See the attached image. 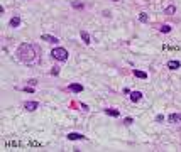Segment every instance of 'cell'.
Instances as JSON below:
<instances>
[{"mask_svg": "<svg viewBox=\"0 0 181 152\" xmlns=\"http://www.w3.org/2000/svg\"><path fill=\"white\" fill-rule=\"evenodd\" d=\"M37 107H39L37 101H27L26 105H24V108H26L27 112H34V110H36Z\"/></svg>", "mask_w": 181, "mask_h": 152, "instance_id": "obj_3", "label": "cell"}, {"mask_svg": "<svg viewBox=\"0 0 181 152\" xmlns=\"http://www.w3.org/2000/svg\"><path fill=\"white\" fill-rule=\"evenodd\" d=\"M68 139L69 140H85L86 137L81 135V134H78V132H71V134H68Z\"/></svg>", "mask_w": 181, "mask_h": 152, "instance_id": "obj_5", "label": "cell"}, {"mask_svg": "<svg viewBox=\"0 0 181 152\" xmlns=\"http://www.w3.org/2000/svg\"><path fill=\"white\" fill-rule=\"evenodd\" d=\"M134 75L137 76V78H141V79H146V78H147V73H144V71H139V69H134Z\"/></svg>", "mask_w": 181, "mask_h": 152, "instance_id": "obj_12", "label": "cell"}, {"mask_svg": "<svg viewBox=\"0 0 181 152\" xmlns=\"http://www.w3.org/2000/svg\"><path fill=\"white\" fill-rule=\"evenodd\" d=\"M19 25H20V17H19V15L12 17V19H10V27L15 29V27H19Z\"/></svg>", "mask_w": 181, "mask_h": 152, "instance_id": "obj_9", "label": "cell"}, {"mask_svg": "<svg viewBox=\"0 0 181 152\" xmlns=\"http://www.w3.org/2000/svg\"><path fill=\"white\" fill-rule=\"evenodd\" d=\"M73 7H75V9H83V3H76V2H75Z\"/></svg>", "mask_w": 181, "mask_h": 152, "instance_id": "obj_20", "label": "cell"}, {"mask_svg": "<svg viewBox=\"0 0 181 152\" xmlns=\"http://www.w3.org/2000/svg\"><path fill=\"white\" fill-rule=\"evenodd\" d=\"M41 39H42V41H46V42H54V44L58 42V37L49 36V34H42V36H41Z\"/></svg>", "mask_w": 181, "mask_h": 152, "instance_id": "obj_7", "label": "cell"}, {"mask_svg": "<svg viewBox=\"0 0 181 152\" xmlns=\"http://www.w3.org/2000/svg\"><path fill=\"white\" fill-rule=\"evenodd\" d=\"M180 66H181L180 61H174V59H173V61H168V68H169V69H178Z\"/></svg>", "mask_w": 181, "mask_h": 152, "instance_id": "obj_11", "label": "cell"}, {"mask_svg": "<svg viewBox=\"0 0 181 152\" xmlns=\"http://www.w3.org/2000/svg\"><path fill=\"white\" fill-rule=\"evenodd\" d=\"M174 12H176V7L174 5H169V7L164 9V14H168V15H171V14H174Z\"/></svg>", "mask_w": 181, "mask_h": 152, "instance_id": "obj_14", "label": "cell"}, {"mask_svg": "<svg viewBox=\"0 0 181 152\" xmlns=\"http://www.w3.org/2000/svg\"><path fill=\"white\" fill-rule=\"evenodd\" d=\"M171 124H180L181 122V115L180 113H173V115H169V118H168Z\"/></svg>", "mask_w": 181, "mask_h": 152, "instance_id": "obj_8", "label": "cell"}, {"mask_svg": "<svg viewBox=\"0 0 181 152\" xmlns=\"http://www.w3.org/2000/svg\"><path fill=\"white\" fill-rule=\"evenodd\" d=\"M132 122H134V120H132L130 117H127V118H124V125H132Z\"/></svg>", "mask_w": 181, "mask_h": 152, "instance_id": "obj_16", "label": "cell"}, {"mask_svg": "<svg viewBox=\"0 0 181 152\" xmlns=\"http://www.w3.org/2000/svg\"><path fill=\"white\" fill-rule=\"evenodd\" d=\"M159 31H161V32H171V25H168V24L161 25V27H159Z\"/></svg>", "mask_w": 181, "mask_h": 152, "instance_id": "obj_15", "label": "cell"}, {"mask_svg": "<svg viewBox=\"0 0 181 152\" xmlns=\"http://www.w3.org/2000/svg\"><path fill=\"white\" fill-rule=\"evenodd\" d=\"M141 98H142V93H141V91H132V93H130V100L134 101V103H135V101H141Z\"/></svg>", "mask_w": 181, "mask_h": 152, "instance_id": "obj_6", "label": "cell"}, {"mask_svg": "<svg viewBox=\"0 0 181 152\" xmlns=\"http://www.w3.org/2000/svg\"><path fill=\"white\" fill-rule=\"evenodd\" d=\"M51 75L52 76H58V75H59V68H56V66H54V68L51 69Z\"/></svg>", "mask_w": 181, "mask_h": 152, "instance_id": "obj_17", "label": "cell"}, {"mask_svg": "<svg viewBox=\"0 0 181 152\" xmlns=\"http://www.w3.org/2000/svg\"><path fill=\"white\" fill-rule=\"evenodd\" d=\"M24 91H27V93H34V90H32V88H27V86L24 88Z\"/></svg>", "mask_w": 181, "mask_h": 152, "instance_id": "obj_21", "label": "cell"}, {"mask_svg": "<svg viewBox=\"0 0 181 152\" xmlns=\"http://www.w3.org/2000/svg\"><path fill=\"white\" fill-rule=\"evenodd\" d=\"M69 91H73V93H81L83 91V85H78V83H71L69 86Z\"/></svg>", "mask_w": 181, "mask_h": 152, "instance_id": "obj_4", "label": "cell"}, {"mask_svg": "<svg viewBox=\"0 0 181 152\" xmlns=\"http://www.w3.org/2000/svg\"><path fill=\"white\" fill-rule=\"evenodd\" d=\"M105 113L110 115V117H118V110H112V108H105Z\"/></svg>", "mask_w": 181, "mask_h": 152, "instance_id": "obj_13", "label": "cell"}, {"mask_svg": "<svg viewBox=\"0 0 181 152\" xmlns=\"http://www.w3.org/2000/svg\"><path fill=\"white\" fill-rule=\"evenodd\" d=\"M80 36H81V39H83V42H85V44H90V42H91V41H90V34H88L86 31H81V32H80Z\"/></svg>", "mask_w": 181, "mask_h": 152, "instance_id": "obj_10", "label": "cell"}, {"mask_svg": "<svg viewBox=\"0 0 181 152\" xmlns=\"http://www.w3.org/2000/svg\"><path fill=\"white\" fill-rule=\"evenodd\" d=\"M163 120H164V115H157V117H156V122H163Z\"/></svg>", "mask_w": 181, "mask_h": 152, "instance_id": "obj_18", "label": "cell"}, {"mask_svg": "<svg viewBox=\"0 0 181 152\" xmlns=\"http://www.w3.org/2000/svg\"><path fill=\"white\" fill-rule=\"evenodd\" d=\"M51 56L58 61H68V51L65 48H54L51 51Z\"/></svg>", "mask_w": 181, "mask_h": 152, "instance_id": "obj_2", "label": "cell"}, {"mask_svg": "<svg viewBox=\"0 0 181 152\" xmlns=\"http://www.w3.org/2000/svg\"><path fill=\"white\" fill-rule=\"evenodd\" d=\"M17 58L22 61V63H36L37 61V52L36 48L32 44H20L19 49H17Z\"/></svg>", "mask_w": 181, "mask_h": 152, "instance_id": "obj_1", "label": "cell"}, {"mask_svg": "<svg viewBox=\"0 0 181 152\" xmlns=\"http://www.w3.org/2000/svg\"><path fill=\"white\" fill-rule=\"evenodd\" d=\"M139 19H141L142 22H147V15H146V14H141V17H139Z\"/></svg>", "mask_w": 181, "mask_h": 152, "instance_id": "obj_19", "label": "cell"}]
</instances>
